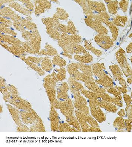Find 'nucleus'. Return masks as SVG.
Instances as JSON below:
<instances>
[{"mask_svg": "<svg viewBox=\"0 0 132 147\" xmlns=\"http://www.w3.org/2000/svg\"><path fill=\"white\" fill-rule=\"evenodd\" d=\"M9 103L20 110L30 112L32 109L31 103L24 100L19 95L12 96Z\"/></svg>", "mask_w": 132, "mask_h": 147, "instance_id": "nucleus-1", "label": "nucleus"}, {"mask_svg": "<svg viewBox=\"0 0 132 147\" xmlns=\"http://www.w3.org/2000/svg\"><path fill=\"white\" fill-rule=\"evenodd\" d=\"M58 109L65 117L72 115L74 111V107L71 99L68 98L64 101H59L58 103Z\"/></svg>", "mask_w": 132, "mask_h": 147, "instance_id": "nucleus-2", "label": "nucleus"}, {"mask_svg": "<svg viewBox=\"0 0 132 147\" xmlns=\"http://www.w3.org/2000/svg\"><path fill=\"white\" fill-rule=\"evenodd\" d=\"M20 115L22 122L25 125H33L39 117L33 109L30 112L24 111L20 112Z\"/></svg>", "mask_w": 132, "mask_h": 147, "instance_id": "nucleus-3", "label": "nucleus"}, {"mask_svg": "<svg viewBox=\"0 0 132 147\" xmlns=\"http://www.w3.org/2000/svg\"><path fill=\"white\" fill-rule=\"evenodd\" d=\"M74 106L77 110L86 115H89V108L87 106L86 100L81 96L75 97Z\"/></svg>", "mask_w": 132, "mask_h": 147, "instance_id": "nucleus-4", "label": "nucleus"}, {"mask_svg": "<svg viewBox=\"0 0 132 147\" xmlns=\"http://www.w3.org/2000/svg\"><path fill=\"white\" fill-rule=\"evenodd\" d=\"M75 115L81 126V131L83 132H88V129L91 126L88 123L87 115L76 110L75 111Z\"/></svg>", "mask_w": 132, "mask_h": 147, "instance_id": "nucleus-5", "label": "nucleus"}, {"mask_svg": "<svg viewBox=\"0 0 132 147\" xmlns=\"http://www.w3.org/2000/svg\"><path fill=\"white\" fill-rule=\"evenodd\" d=\"M49 119L51 131L53 132L59 131V127L60 124L59 115L55 108L52 107H51Z\"/></svg>", "mask_w": 132, "mask_h": 147, "instance_id": "nucleus-6", "label": "nucleus"}, {"mask_svg": "<svg viewBox=\"0 0 132 147\" xmlns=\"http://www.w3.org/2000/svg\"><path fill=\"white\" fill-rule=\"evenodd\" d=\"M90 108V112L92 117L97 122L101 123L106 120V116L103 112L101 110V108L99 106L94 105L89 106Z\"/></svg>", "mask_w": 132, "mask_h": 147, "instance_id": "nucleus-7", "label": "nucleus"}, {"mask_svg": "<svg viewBox=\"0 0 132 147\" xmlns=\"http://www.w3.org/2000/svg\"><path fill=\"white\" fill-rule=\"evenodd\" d=\"M69 86L67 84L63 82L58 86L57 89V98L59 100L64 101L68 98V91Z\"/></svg>", "mask_w": 132, "mask_h": 147, "instance_id": "nucleus-8", "label": "nucleus"}, {"mask_svg": "<svg viewBox=\"0 0 132 147\" xmlns=\"http://www.w3.org/2000/svg\"><path fill=\"white\" fill-rule=\"evenodd\" d=\"M69 89L74 97L81 96V91L84 89L83 85L72 78L69 79Z\"/></svg>", "mask_w": 132, "mask_h": 147, "instance_id": "nucleus-9", "label": "nucleus"}, {"mask_svg": "<svg viewBox=\"0 0 132 147\" xmlns=\"http://www.w3.org/2000/svg\"><path fill=\"white\" fill-rule=\"evenodd\" d=\"M7 106L12 119L14 120L15 124L17 126H20L22 124L20 111L18 108L13 107L10 104H7Z\"/></svg>", "mask_w": 132, "mask_h": 147, "instance_id": "nucleus-10", "label": "nucleus"}, {"mask_svg": "<svg viewBox=\"0 0 132 147\" xmlns=\"http://www.w3.org/2000/svg\"><path fill=\"white\" fill-rule=\"evenodd\" d=\"M96 105L99 106L100 108H104L108 111L111 113H116L117 108L115 105L112 103L105 102L102 100H100L99 98L96 100Z\"/></svg>", "mask_w": 132, "mask_h": 147, "instance_id": "nucleus-11", "label": "nucleus"}, {"mask_svg": "<svg viewBox=\"0 0 132 147\" xmlns=\"http://www.w3.org/2000/svg\"><path fill=\"white\" fill-rule=\"evenodd\" d=\"M46 92L49 98L51 107L55 109H58L57 99L56 98V91L55 89H46Z\"/></svg>", "mask_w": 132, "mask_h": 147, "instance_id": "nucleus-12", "label": "nucleus"}, {"mask_svg": "<svg viewBox=\"0 0 132 147\" xmlns=\"http://www.w3.org/2000/svg\"><path fill=\"white\" fill-rule=\"evenodd\" d=\"M95 39L98 44L104 48H109L112 45V41L109 37L99 35L95 37Z\"/></svg>", "mask_w": 132, "mask_h": 147, "instance_id": "nucleus-13", "label": "nucleus"}, {"mask_svg": "<svg viewBox=\"0 0 132 147\" xmlns=\"http://www.w3.org/2000/svg\"><path fill=\"white\" fill-rule=\"evenodd\" d=\"M30 132H45V127L43 125V121L39 116L34 124L31 126L30 128Z\"/></svg>", "mask_w": 132, "mask_h": 147, "instance_id": "nucleus-14", "label": "nucleus"}, {"mask_svg": "<svg viewBox=\"0 0 132 147\" xmlns=\"http://www.w3.org/2000/svg\"><path fill=\"white\" fill-rule=\"evenodd\" d=\"M58 80L53 76H47L44 80V86L46 89L55 88Z\"/></svg>", "mask_w": 132, "mask_h": 147, "instance_id": "nucleus-15", "label": "nucleus"}, {"mask_svg": "<svg viewBox=\"0 0 132 147\" xmlns=\"http://www.w3.org/2000/svg\"><path fill=\"white\" fill-rule=\"evenodd\" d=\"M85 85L90 91L97 93H105L106 90L99 87L93 81L88 82L85 84Z\"/></svg>", "mask_w": 132, "mask_h": 147, "instance_id": "nucleus-16", "label": "nucleus"}, {"mask_svg": "<svg viewBox=\"0 0 132 147\" xmlns=\"http://www.w3.org/2000/svg\"><path fill=\"white\" fill-rule=\"evenodd\" d=\"M96 83L107 88H112L113 86V82L112 79L106 75L100 78L99 80H96Z\"/></svg>", "mask_w": 132, "mask_h": 147, "instance_id": "nucleus-17", "label": "nucleus"}, {"mask_svg": "<svg viewBox=\"0 0 132 147\" xmlns=\"http://www.w3.org/2000/svg\"><path fill=\"white\" fill-rule=\"evenodd\" d=\"M66 121L70 126H73L78 132H81V129L76 117L73 115L66 117Z\"/></svg>", "mask_w": 132, "mask_h": 147, "instance_id": "nucleus-18", "label": "nucleus"}, {"mask_svg": "<svg viewBox=\"0 0 132 147\" xmlns=\"http://www.w3.org/2000/svg\"><path fill=\"white\" fill-rule=\"evenodd\" d=\"M104 69H105L104 67L99 64H96L93 65V73L99 78H102L106 76L104 72Z\"/></svg>", "mask_w": 132, "mask_h": 147, "instance_id": "nucleus-19", "label": "nucleus"}, {"mask_svg": "<svg viewBox=\"0 0 132 147\" xmlns=\"http://www.w3.org/2000/svg\"><path fill=\"white\" fill-rule=\"evenodd\" d=\"M52 75L55 77L58 80L61 81L65 78L66 71L65 69L64 68H61L60 69H56L54 70V73Z\"/></svg>", "mask_w": 132, "mask_h": 147, "instance_id": "nucleus-20", "label": "nucleus"}, {"mask_svg": "<svg viewBox=\"0 0 132 147\" xmlns=\"http://www.w3.org/2000/svg\"><path fill=\"white\" fill-rule=\"evenodd\" d=\"M59 130L61 132H78L74 127H71L67 123H63L60 124Z\"/></svg>", "mask_w": 132, "mask_h": 147, "instance_id": "nucleus-21", "label": "nucleus"}, {"mask_svg": "<svg viewBox=\"0 0 132 147\" xmlns=\"http://www.w3.org/2000/svg\"><path fill=\"white\" fill-rule=\"evenodd\" d=\"M81 93L89 100H97L99 98V94L91 91H87L83 89L81 90Z\"/></svg>", "mask_w": 132, "mask_h": 147, "instance_id": "nucleus-22", "label": "nucleus"}, {"mask_svg": "<svg viewBox=\"0 0 132 147\" xmlns=\"http://www.w3.org/2000/svg\"><path fill=\"white\" fill-rule=\"evenodd\" d=\"M113 125L115 128L118 129V131H121L125 129L124 120L122 117H118L115 120Z\"/></svg>", "mask_w": 132, "mask_h": 147, "instance_id": "nucleus-23", "label": "nucleus"}, {"mask_svg": "<svg viewBox=\"0 0 132 147\" xmlns=\"http://www.w3.org/2000/svg\"><path fill=\"white\" fill-rule=\"evenodd\" d=\"M110 68L116 79H117L120 78L121 77V76L122 75V71L118 66L117 65L111 66L110 67Z\"/></svg>", "mask_w": 132, "mask_h": 147, "instance_id": "nucleus-24", "label": "nucleus"}, {"mask_svg": "<svg viewBox=\"0 0 132 147\" xmlns=\"http://www.w3.org/2000/svg\"><path fill=\"white\" fill-rule=\"evenodd\" d=\"M78 67L83 72L84 74L91 76L93 73H92V70L91 67L85 65L83 64H80L79 65Z\"/></svg>", "mask_w": 132, "mask_h": 147, "instance_id": "nucleus-25", "label": "nucleus"}, {"mask_svg": "<svg viewBox=\"0 0 132 147\" xmlns=\"http://www.w3.org/2000/svg\"><path fill=\"white\" fill-rule=\"evenodd\" d=\"M78 68V65H76V64H72L68 67V71L70 74L72 75L77 71Z\"/></svg>", "mask_w": 132, "mask_h": 147, "instance_id": "nucleus-26", "label": "nucleus"}, {"mask_svg": "<svg viewBox=\"0 0 132 147\" xmlns=\"http://www.w3.org/2000/svg\"><path fill=\"white\" fill-rule=\"evenodd\" d=\"M17 131L19 132H30V129L25 125L22 124L20 126H18Z\"/></svg>", "mask_w": 132, "mask_h": 147, "instance_id": "nucleus-27", "label": "nucleus"}, {"mask_svg": "<svg viewBox=\"0 0 132 147\" xmlns=\"http://www.w3.org/2000/svg\"><path fill=\"white\" fill-rule=\"evenodd\" d=\"M8 91L11 94L12 96L19 95V92L16 88L13 85H8L7 86Z\"/></svg>", "mask_w": 132, "mask_h": 147, "instance_id": "nucleus-28", "label": "nucleus"}, {"mask_svg": "<svg viewBox=\"0 0 132 147\" xmlns=\"http://www.w3.org/2000/svg\"><path fill=\"white\" fill-rule=\"evenodd\" d=\"M107 92L110 94H112L114 96H120L121 94V92L118 91L117 89L113 88H108L107 89Z\"/></svg>", "mask_w": 132, "mask_h": 147, "instance_id": "nucleus-29", "label": "nucleus"}, {"mask_svg": "<svg viewBox=\"0 0 132 147\" xmlns=\"http://www.w3.org/2000/svg\"><path fill=\"white\" fill-rule=\"evenodd\" d=\"M129 119L124 120L125 128L126 129L127 131L130 132L132 129V122Z\"/></svg>", "mask_w": 132, "mask_h": 147, "instance_id": "nucleus-30", "label": "nucleus"}, {"mask_svg": "<svg viewBox=\"0 0 132 147\" xmlns=\"http://www.w3.org/2000/svg\"><path fill=\"white\" fill-rule=\"evenodd\" d=\"M8 91V89L7 88V86L5 85V83H4L3 80H1V92L2 93V94L4 95Z\"/></svg>", "mask_w": 132, "mask_h": 147, "instance_id": "nucleus-31", "label": "nucleus"}, {"mask_svg": "<svg viewBox=\"0 0 132 147\" xmlns=\"http://www.w3.org/2000/svg\"><path fill=\"white\" fill-rule=\"evenodd\" d=\"M127 114L128 118L131 121H132V105L131 104L127 106L126 108Z\"/></svg>", "mask_w": 132, "mask_h": 147, "instance_id": "nucleus-32", "label": "nucleus"}, {"mask_svg": "<svg viewBox=\"0 0 132 147\" xmlns=\"http://www.w3.org/2000/svg\"><path fill=\"white\" fill-rule=\"evenodd\" d=\"M123 99H124V102L126 103L127 106L131 104V98L129 95L126 94H124V96H123Z\"/></svg>", "mask_w": 132, "mask_h": 147, "instance_id": "nucleus-33", "label": "nucleus"}, {"mask_svg": "<svg viewBox=\"0 0 132 147\" xmlns=\"http://www.w3.org/2000/svg\"><path fill=\"white\" fill-rule=\"evenodd\" d=\"M11 96V94L9 91H8V92L3 95V99L5 102H9Z\"/></svg>", "mask_w": 132, "mask_h": 147, "instance_id": "nucleus-34", "label": "nucleus"}, {"mask_svg": "<svg viewBox=\"0 0 132 147\" xmlns=\"http://www.w3.org/2000/svg\"><path fill=\"white\" fill-rule=\"evenodd\" d=\"M116 89H117L118 91L121 92V93L125 94L127 92V90L126 88L123 87H120L116 86Z\"/></svg>", "mask_w": 132, "mask_h": 147, "instance_id": "nucleus-35", "label": "nucleus"}, {"mask_svg": "<svg viewBox=\"0 0 132 147\" xmlns=\"http://www.w3.org/2000/svg\"><path fill=\"white\" fill-rule=\"evenodd\" d=\"M118 115L120 117H124L125 115V111L124 109H122L118 112Z\"/></svg>", "mask_w": 132, "mask_h": 147, "instance_id": "nucleus-36", "label": "nucleus"}, {"mask_svg": "<svg viewBox=\"0 0 132 147\" xmlns=\"http://www.w3.org/2000/svg\"><path fill=\"white\" fill-rule=\"evenodd\" d=\"M130 79H130V78H129V79H128V80H127V81H128V83H129V84H131V83H132L131 77V78H130Z\"/></svg>", "mask_w": 132, "mask_h": 147, "instance_id": "nucleus-37", "label": "nucleus"}, {"mask_svg": "<svg viewBox=\"0 0 132 147\" xmlns=\"http://www.w3.org/2000/svg\"><path fill=\"white\" fill-rule=\"evenodd\" d=\"M0 112H1V113H2V112L3 111V107H2V105H1V107H0Z\"/></svg>", "mask_w": 132, "mask_h": 147, "instance_id": "nucleus-38", "label": "nucleus"}]
</instances>
